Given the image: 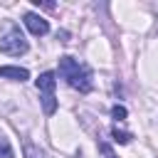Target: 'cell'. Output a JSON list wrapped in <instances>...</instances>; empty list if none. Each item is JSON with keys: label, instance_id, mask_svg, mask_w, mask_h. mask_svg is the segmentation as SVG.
Wrapping results in <instances>:
<instances>
[{"label": "cell", "instance_id": "obj_8", "mask_svg": "<svg viewBox=\"0 0 158 158\" xmlns=\"http://www.w3.org/2000/svg\"><path fill=\"white\" fill-rule=\"evenodd\" d=\"M111 133H114V141H116V143H128V141H131V133H128V131H118V126H114Z\"/></svg>", "mask_w": 158, "mask_h": 158}, {"label": "cell", "instance_id": "obj_4", "mask_svg": "<svg viewBox=\"0 0 158 158\" xmlns=\"http://www.w3.org/2000/svg\"><path fill=\"white\" fill-rule=\"evenodd\" d=\"M22 22H25V27H27L35 37H44V35L49 32V22H47L42 15H37V12H25Z\"/></svg>", "mask_w": 158, "mask_h": 158}, {"label": "cell", "instance_id": "obj_6", "mask_svg": "<svg viewBox=\"0 0 158 158\" xmlns=\"http://www.w3.org/2000/svg\"><path fill=\"white\" fill-rule=\"evenodd\" d=\"M22 151H25V158H52L44 148L35 146L32 141H25V143H22Z\"/></svg>", "mask_w": 158, "mask_h": 158}, {"label": "cell", "instance_id": "obj_1", "mask_svg": "<svg viewBox=\"0 0 158 158\" xmlns=\"http://www.w3.org/2000/svg\"><path fill=\"white\" fill-rule=\"evenodd\" d=\"M59 77L72 86V89H77V91H81V94H86V91H91V86H94V79H91V69L84 64V62H79V59H74V57H59Z\"/></svg>", "mask_w": 158, "mask_h": 158}, {"label": "cell", "instance_id": "obj_10", "mask_svg": "<svg viewBox=\"0 0 158 158\" xmlns=\"http://www.w3.org/2000/svg\"><path fill=\"white\" fill-rule=\"evenodd\" d=\"M101 151H104V153H106V158H114V153H111V148H109V146H106V143H101Z\"/></svg>", "mask_w": 158, "mask_h": 158}, {"label": "cell", "instance_id": "obj_9", "mask_svg": "<svg viewBox=\"0 0 158 158\" xmlns=\"http://www.w3.org/2000/svg\"><path fill=\"white\" fill-rule=\"evenodd\" d=\"M111 116H114L116 121H123V118H126V106H118V104H116V106L111 109Z\"/></svg>", "mask_w": 158, "mask_h": 158}, {"label": "cell", "instance_id": "obj_2", "mask_svg": "<svg viewBox=\"0 0 158 158\" xmlns=\"http://www.w3.org/2000/svg\"><path fill=\"white\" fill-rule=\"evenodd\" d=\"M57 74L54 72H42L37 77V91H40V104H42V111L44 116H52L57 111Z\"/></svg>", "mask_w": 158, "mask_h": 158}, {"label": "cell", "instance_id": "obj_7", "mask_svg": "<svg viewBox=\"0 0 158 158\" xmlns=\"http://www.w3.org/2000/svg\"><path fill=\"white\" fill-rule=\"evenodd\" d=\"M0 158H15L12 146H10V141H7L5 136H0Z\"/></svg>", "mask_w": 158, "mask_h": 158}, {"label": "cell", "instance_id": "obj_3", "mask_svg": "<svg viewBox=\"0 0 158 158\" xmlns=\"http://www.w3.org/2000/svg\"><path fill=\"white\" fill-rule=\"evenodd\" d=\"M27 49H30V44H27V40H25V35L20 32V27H10V32L0 40V52H2V54L20 57V54H25Z\"/></svg>", "mask_w": 158, "mask_h": 158}, {"label": "cell", "instance_id": "obj_5", "mask_svg": "<svg viewBox=\"0 0 158 158\" xmlns=\"http://www.w3.org/2000/svg\"><path fill=\"white\" fill-rule=\"evenodd\" d=\"M0 77L2 79H12V81H27L30 72L25 67H0Z\"/></svg>", "mask_w": 158, "mask_h": 158}]
</instances>
